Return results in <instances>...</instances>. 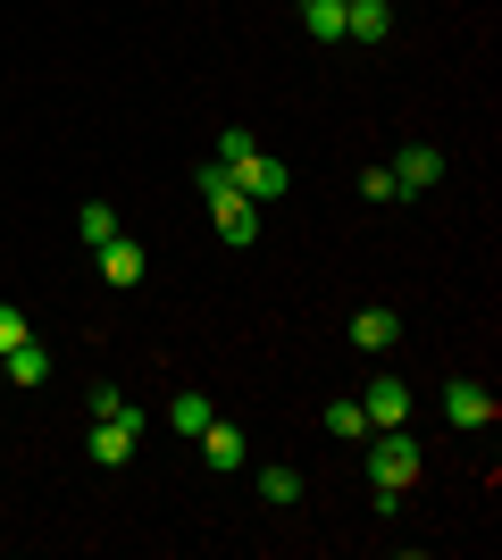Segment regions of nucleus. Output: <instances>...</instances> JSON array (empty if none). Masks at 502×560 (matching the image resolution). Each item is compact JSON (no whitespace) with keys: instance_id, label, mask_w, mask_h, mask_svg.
<instances>
[{"instance_id":"19","label":"nucleus","mask_w":502,"mask_h":560,"mask_svg":"<svg viewBox=\"0 0 502 560\" xmlns=\"http://www.w3.org/2000/svg\"><path fill=\"white\" fill-rule=\"evenodd\" d=\"M17 343H25V310L0 302V351H17Z\"/></svg>"},{"instance_id":"7","label":"nucleus","mask_w":502,"mask_h":560,"mask_svg":"<svg viewBox=\"0 0 502 560\" xmlns=\"http://www.w3.org/2000/svg\"><path fill=\"white\" fill-rule=\"evenodd\" d=\"M0 376H9V385H17V394H34V385H50V351L34 343V335H25L17 351H0Z\"/></svg>"},{"instance_id":"11","label":"nucleus","mask_w":502,"mask_h":560,"mask_svg":"<svg viewBox=\"0 0 502 560\" xmlns=\"http://www.w3.org/2000/svg\"><path fill=\"white\" fill-rule=\"evenodd\" d=\"M84 410H93V419H118V427H135V435L151 427V410H143V401H126L118 385H93V394H84Z\"/></svg>"},{"instance_id":"12","label":"nucleus","mask_w":502,"mask_h":560,"mask_svg":"<svg viewBox=\"0 0 502 560\" xmlns=\"http://www.w3.org/2000/svg\"><path fill=\"white\" fill-rule=\"evenodd\" d=\"M352 343H360V351H394V343H402V318L369 302V310H360V318H352Z\"/></svg>"},{"instance_id":"4","label":"nucleus","mask_w":502,"mask_h":560,"mask_svg":"<svg viewBox=\"0 0 502 560\" xmlns=\"http://www.w3.org/2000/svg\"><path fill=\"white\" fill-rule=\"evenodd\" d=\"M435 185H444V151H435V142H410L402 160H394V192L419 201V192H435Z\"/></svg>"},{"instance_id":"9","label":"nucleus","mask_w":502,"mask_h":560,"mask_svg":"<svg viewBox=\"0 0 502 560\" xmlns=\"http://www.w3.org/2000/svg\"><path fill=\"white\" fill-rule=\"evenodd\" d=\"M385 34H394L385 0H343V43H385Z\"/></svg>"},{"instance_id":"3","label":"nucleus","mask_w":502,"mask_h":560,"mask_svg":"<svg viewBox=\"0 0 502 560\" xmlns=\"http://www.w3.org/2000/svg\"><path fill=\"white\" fill-rule=\"evenodd\" d=\"M369 486H394V493H410L419 486V435L410 427H369Z\"/></svg>"},{"instance_id":"13","label":"nucleus","mask_w":502,"mask_h":560,"mask_svg":"<svg viewBox=\"0 0 502 560\" xmlns=\"http://www.w3.org/2000/svg\"><path fill=\"white\" fill-rule=\"evenodd\" d=\"M302 34L311 43H343V0H302Z\"/></svg>"},{"instance_id":"16","label":"nucleus","mask_w":502,"mask_h":560,"mask_svg":"<svg viewBox=\"0 0 502 560\" xmlns=\"http://www.w3.org/2000/svg\"><path fill=\"white\" fill-rule=\"evenodd\" d=\"M126 452H135V427H118V419H101V427H93V460H101V468H118Z\"/></svg>"},{"instance_id":"14","label":"nucleus","mask_w":502,"mask_h":560,"mask_svg":"<svg viewBox=\"0 0 502 560\" xmlns=\"http://www.w3.org/2000/svg\"><path fill=\"white\" fill-rule=\"evenodd\" d=\"M327 435L335 444H369V410L360 401H327Z\"/></svg>"},{"instance_id":"8","label":"nucleus","mask_w":502,"mask_h":560,"mask_svg":"<svg viewBox=\"0 0 502 560\" xmlns=\"http://www.w3.org/2000/svg\"><path fill=\"white\" fill-rule=\"evenodd\" d=\"M192 444H201V460H210V468H243V460H252V444H243V427H226V419H210L201 435H192Z\"/></svg>"},{"instance_id":"10","label":"nucleus","mask_w":502,"mask_h":560,"mask_svg":"<svg viewBox=\"0 0 502 560\" xmlns=\"http://www.w3.org/2000/svg\"><path fill=\"white\" fill-rule=\"evenodd\" d=\"M93 259H101V277H109V284H143V243H135V234H109Z\"/></svg>"},{"instance_id":"18","label":"nucleus","mask_w":502,"mask_h":560,"mask_svg":"<svg viewBox=\"0 0 502 560\" xmlns=\"http://www.w3.org/2000/svg\"><path fill=\"white\" fill-rule=\"evenodd\" d=\"M260 493H268V502H302V468H285V460L260 468Z\"/></svg>"},{"instance_id":"17","label":"nucleus","mask_w":502,"mask_h":560,"mask_svg":"<svg viewBox=\"0 0 502 560\" xmlns=\"http://www.w3.org/2000/svg\"><path fill=\"white\" fill-rule=\"evenodd\" d=\"M75 226H84V252H101V243H109V234H126V226H118V210H109V201H84V218H75Z\"/></svg>"},{"instance_id":"6","label":"nucleus","mask_w":502,"mask_h":560,"mask_svg":"<svg viewBox=\"0 0 502 560\" xmlns=\"http://www.w3.org/2000/svg\"><path fill=\"white\" fill-rule=\"evenodd\" d=\"M360 410H369V427H410V385L402 376H377V385L360 394Z\"/></svg>"},{"instance_id":"15","label":"nucleus","mask_w":502,"mask_h":560,"mask_svg":"<svg viewBox=\"0 0 502 560\" xmlns=\"http://www.w3.org/2000/svg\"><path fill=\"white\" fill-rule=\"evenodd\" d=\"M210 419H218L210 394H176V401H167V427H176V435H201Z\"/></svg>"},{"instance_id":"1","label":"nucleus","mask_w":502,"mask_h":560,"mask_svg":"<svg viewBox=\"0 0 502 560\" xmlns=\"http://www.w3.org/2000/svg\"><path fill=\"white\" fill-rule=\"evenodd\" d=\"M218 167L235 176L243 201H285V160H268V151L243 135V126H226V135H218Z\"/></svg>"},{"instance_id":"21","label":"nucleus","mask_w":502,"mask_h":560,"mask_svg":"<svg viewBox=\"0 0 502 560\" xmlns=\"http://www.w3.org/2000/svg\"><path fill=\"white\" fill-rule=\"evenodd\" d=\"M385 9H394V0H385Z\"/></svg>"},{"instance_id":"2","label":"nucleus","mask_w":502,"mask_h":560,"mask_svg":"<svg viewBox=\"0 0 502 560\" xmlns=\"http://www.w3.org/2000/svg\"><path fill=\"white\" fill-rule=\"evenodd\" d=\"M201 201H210V218H218V243H235V252H243V243H260V201H243V192H235V176H226V167H201Z\"/></svg>"},{"instance_id":"5","label":"nucleus","mask_w":502,"mask_h":560,"mask_svg":"<svg viewBox=\"0 0 502 560\" xmlns=\"http://www.w3.org/2000/svg\"><path fill=\"white\" fill-rule=\"evenodd\" d=\"M444 419L453 427H486L494 419V394H486L478 376H453V385H444Z\"/></svg>"},{"instance_id":"20","label":"nucleus","mask_w":502,"mask_h":560,"mask_svg":"<svg viewBox=\"0 0 502 560\" xmlns=\"http://www.w3.org/2000/svg\"><path fill=\"white\" fill-rule=\"evenodd\" d=\"M360 192H369V201H402V192H394V167H369V176H360Z\"/></svg>"}]
</instances>
